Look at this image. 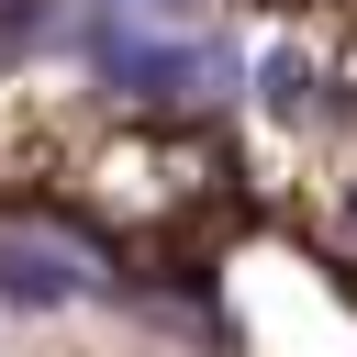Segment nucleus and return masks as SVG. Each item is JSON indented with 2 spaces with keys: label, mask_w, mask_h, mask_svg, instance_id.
<instances>
[{
  "label": "nucleus",
  "mask_w": 357,
  "mask_h": 357,
  "mask_svg": "<svg viewBox=\"0 0 357 357\" xmlns=\"http://www.w3.org/2000/svg\"><path fill=\"white\" fill-rule=\"evenodd\" d=\"M78 245H33V234H0V301L11 312H67L78 301Z\"/></svg>",
  "instance_id": "nucleus-2"
},
{
  "label": "nucleus",
  "mask_w": 357,
  "mask_h": 357,
  "mask_svg": "<svg viewBox=\"0 0 357 357\" xmlns=\"http://www.w3.org/2000/svg\"><path fill=\"white\" fill-rule=\"evenodd\" d=\"M78 45H89V67H100L123 100H212V89L234 78V56H212V45H167V33H134L112 0L78 22Z\"/></svg>",
  "instance_id": "nucleus-1"
}]
</instances>
